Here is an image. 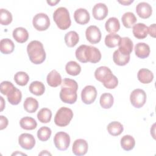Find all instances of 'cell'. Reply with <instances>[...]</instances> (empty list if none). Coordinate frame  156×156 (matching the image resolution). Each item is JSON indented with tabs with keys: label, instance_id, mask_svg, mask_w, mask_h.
Wrapping results in <instances>:
<instances>
[{
	"label": "cell",
	"instance_id": "obj_1",
	"mask_svg": "<svg viewBox=\"0 0 156 156\" xmlns=\"http://www.w3.org/2000/svg\"><path fill=\"white\" fill-rule=\"evenodd\" d=\"M78 84L73 79L65 78L61 83L60 98L62 102L69 104H74L77 101V90Z\"/></svg>",
	"mask_w": 156,
	"mask_h": 156
},
{
	"label": "cell",
	"instance_id": "obj_2",
	"mask_svg": "<svg viewBox=\"0 0 156 156\" xmlns=\"http://www.w3.org/2000/svg\"><path fill=\"white\" fill-rule=\"evenodd\" d=\"M76 58L82 63L88 62L92 63L99 62L101 59L100 51L96 47L82 44L76 50Z\"/></svg>",
	"mask_w": 156,
	"mask_h": 156
},
{
	"label": "cell",
	"instance_id": "obj_3",
	"mask_svg": "<svg viewBox=\"0 0 156 156\" xmlns=\"http://www.w3.org/2000/svg\"><path fill=\"white\" fill-rule=\"evenodd\" d=\"M94 77L108 89H113L118 84L117 77L113 74L110 69L107 66H102L98 68L94 72Z\"/></svg>",
	"mask_w": 156,
	"mask_h": 156
},
{
	"label": "cell",
	"instance_id": "obj_4",
	"mask_svg": "<svg viewBox=\"0 0 156 156\" xmlns=\"http://www.w3.org/2000/svg\"><path fill=\"white\" fill-rule=\"evenodd\" d=\"M27 52L30 60L35 65L41 64L45 60V51L43 44L38 40H33L28 44Z\"/></svg>",
	"mask_w": 156,
	"mask_h": 156
},
{
	"label": "cell",
	"instance_id": "obj_5",
	"mask_svg": "<svg viewBox=\"0 0 156 156\" xmlns=\"http://www.w3.org/2000/svg\"><path fill=\"white\" fill-rule=\"evenodd\" d=\"M53 19L57 26L61 30L68 29L71 24L69 13L67 9L63 7H58L54 11Z\"/></svg>",
	"mask_w": 156,
	"mask_h": 156
},
{
	"label": "cell",
	"instance_id": "obj_6",
	"mask_svg": "<svg viewBox=\"0 0 156 156\" xmlns=\"http://www.w3.org/2000/svg\"><path fill=\"white\" fill-rule=\"evenodd\" d=\"M73 117V112L71 109L62 107L58 110L55 117L54 122L59 127H65L68 126Z\"/></svg>",
	"mask_w": 156,
	"mask_h": 156
},
{
	"label": "cell",
	"instance_id": "obj_7",
	"mask_svg": "<svg viewBox=\"0 0 156 156\" xmlns=\"http://www.w3.org/2000/svg\"><path fill=\"white\" fill-rule=\"evenodd\" d=\"M32 24L36 30L44 31L49 28L50 26V20L46 13H39L34 16Z\"/></svg>",
	"mask_w": 156,
	"mask_h": 156
},
{
	"label": "cell",
	"instance_id": "obj_8",
	"mask_svg": "<svg viewBox=\"0 0 156 156\" xmlns=\"http://www.w3.org/2000/svg\"><path fill=\"white\" fill-rule=\"evenodd\" d=\"M130 100L132 105L134 107L140 108L142 107L146 103V94L142 89H135L130 93Z\"/></svg>",
	"mask_w": 156,
	"mask_h": 156
},
{
	"label": "cell",
	"instance_id": "obj_9",
	"mask_svg": "<svg viewBox=\"0 0 156 156\" xmlns=\"http://www.w3.org/2000/svg\"><path fill=\"white\" fill-rule=\"evenodd\" d=\"M54 143L57 149L60 151H65L70 144V136L66 132H58L54 136Z\"/></svg>",
	"mask_w": 156,
	"mask_h": 156
},
{
	"label": "cell",
	"instance_id": "obj_10",
	"mask_svg": "<svg viewBox=\"0 0 156 156\" xmlns=\"http://www.w3.org/2000/svg\"><path fill=\"white\" fill-rule=\"evenodd\" d=\"M97 96L96 88L92 85H87L83 88L81 92V99L85 104H91L94 102Z\"/></svg>",
	"mask_w": 156,
	"mask_h": 156
},
{
	"label": "cell",
	"instance_id": "obj_11",
	"mask_svg": "<svg viewBox=\"0 0 156 156\" xmlns=\"http://www.w3.org/2000/svg\"><path fill=\"white\" fill-rule=\"evenodd\" d=\"M87 40L91 44H96L101 40V32L100 29L96 26H90L85 31Z\"/></svg>",
	"mask_w": 156,
	"mask_h": 156
},
{
	"label": "cell",
	"instance_id": "obj_12",
	"mask_svg": "<svg viewBox=\"0 0 156 156\" xmlns=\"http://www.w3.org/2000/svg\"><path fill=\"white\" fill-rule=\"evenodd\" d=\"M18 143L22 148L26 150H30L35 145V140L32 135L24 133L20 135L18 138Z\"/></svg>",
	"mask_w": 156,
	"mask_h": 156
},
{
	"label": "cell",
	"instance_id": "obj_13",
	"mask_svg": "<svg viewBox=\"0 0 156 156\" xmlns=\"http://www.w3.org/2000/svg\"><path fill=\"white\" fill-rule=\"evenodd\" d=\"M88 149V143L83 139H77L75 140L72 147L73 154L77 156L85 155L87 152Z\"/></svg>",
	"mask_w": 156,
	"mask_h": 156
},
{
	"label": "cell",
	"instance_id": "obj_14",
	"mask_svg": "<svg viewBox=\"0 0 156 156\" xmlns=\"http://www.w3.org/2000/svg\"><path fill=\"white\" fill-rule=\"evenodd\" d=\"M133 47V44L130 38L125 37L121 38L118 44V50L123 55H130V54L132 52Z\"/></svg>",
	"mask_w": 156,
	"mask_h": 156
},
{
	"label": "cell",
	"instance_id": "obj_15",
	"mask_svg": "<svg viewBox=\"0 0 156 156\" xmlns=\"http://www.w3.org/2000/svg\"><path fill=\"white\" fill-rule=\"evenodd\" d=\"M136 12L137 15L143 19L149 18L152 13L151 5L146 2H141L136 5Z\"/></svg>",
	"mask_w": 156,
	"mask_h": 156
},
{
	"label": "cell",
	"instance_id": "obj_16",
	"mask_svg": "<svg viewBox=\"0 0 156 156\" xmlns=\"http://www.w3.org/2000/svg\"><path fill=\"white\" fill-rule=\"evenodd\" d=\"M108 8L104 3H98L94 5L92 10L93 17L97 20H102L108 15Z\"/></svg>",
	"mask_w": 156,
	"mask_h": 156
},
{
	"label": "cell",
	"instance_id": "obj_17",
	"mask_svg": "<svg viewBox=\"0 0 156 156\" xmlns=\"http://www.w3.org/2000/svg\"><path fill=\"white\" fill-rule=\"evenodd\" d=\"M74 18L77 23L79 24L84 25L89 22L90 16L87 10L85 9L80 8L74 12Z\"/></svg>",
	"mask_w": 156,
	"mask_h": 156
},
{
	"label": "cell",
	"instance_id": "obj_18",
	"mask_svg": "<svg viewBox=\"0 0 156 156\" xmlns=\"http://www.w3.org/2000/svg\"><path fill=\"white\" fill-rule=\"evenodd\" d=\"M132 32L135 38L138 39H144L147 35L148 27L143 23H137L133 25Z\"/></svg>",
	"mask_w": 156,
	"mask_h": 156
},
{
	"label": "cell",
	"instance_id": "obj_19",
	"mask_svg": "<svg viewBox=\"0 0 156 156\" xmlns=\"http://www.w3.org/2000/svg\"><path fill=\"white\" fill-rule=\"evenodd\" d=\"M13 38L20 43H23L27 41L29 38V33L27 30L22 27L15 29L12 33Z\"/></svg>",
	"mask_w": 156,
	"mask_h": 156
},
{
	"label": "cell",
	"instance_id": "obj_20",
	"mask_svg": "<svg viewBox=\"0 0 156 156\" xmlns=\"http://www.w3.org/2000/svg\"><path fill=\"white\" fill-rule=\"evenodd\" d=\"M150 47L144 43H138L135 46V55L140 58H145L149 55Z\"/></svg>",
	"mask_w": 156,
	"mask_h": 156
},
{
	"label": "cell",
	"instance_id": "obj_21",
	"mask_svg": "<svg viewBox=\"0 0 156 156\" xmlns=\"http://www.w3.org/2000/svg\"><path fill=\"white\" fill-rule=\"evenodd\" d=\"M46 80L48 84L52 87H57L62 83V77L55 70H52L47 76Z\"/></svg>",
	"mask_w": 156,
	"mask_h": 156
},
{
	"label": "cell",
	"instance_id": "obj_22",
	"mask_svg": "<svg viewBox=\"0 0 156 156\" xmlns=\"http://www.w3.org/2000/svg\"><path fill=\"white\" fill-rule=\"evenodd\" d=\"M137 77L138 80L142 83H149L154 79V74L149 69L141 68L138 72Z\"/></svg>",
	"mask_w": 156,
	"mask_h": 156
},
{
	"label": "cell",
	"instance_id": "obj_23",
	"mask_svg": "<svg viewBox=\"0 0 156 156\" xmlns=\"http://www.w3.org/2000/svg\"><path fill=\"white\" fill-rule=\"evenodd\" d=\"M106 30L111 34H115L120 29V24L118 18L111 17L108 18L105 24Z\"/></svg>",
	"mask_w": 156,
	"mask_h": 156
},
{
	"label": "cell",
	"instance_id": "obj_24",
	"mask_svg": "<svg viewBox=\"0 0 156 156\" xmlns=\"http://www.w3.org/2000/svg\"><path fill=\"white\" fill-rule=\"evenodd\" d=\"M15 49V44L12 40L9 38L2 39L0 41V51L2 54H11Z\"/></svg>",
	"mask_w": 156,
	"mask_h": 156
},
{
	"label": "cell",
	"instance_id": "obj_25",
	"mask_svg": "<svg viewBox=\"0 0 156 156\" xmlns=\"http://www.w3.org/2000/svg\"><path fill=\"white\" fill-rule=\"evenodd\" d=\"M7 100L12 105H18L21 101L22 94L20 90L15 88L7 95Z\"/></svg>",
	"mask_w": 156,
	"mask_h": 156
},
{
	"label": "cell",
	"instance_id": "obj_26",
	"mask_svg": "<svg viewBox=\"0 0 156 156\" xmlns=\"http://www.w3.org/2000/svg\"><path fill=\"white\" fill-rule=\"evenodd\" d=\"M23 107L24 110L28 113H34L38 108V102L37 99L34 98H27L24 102Z\"/></svg>",
	"mask_w": 156,
	"mask_h": 156
},
{
	"label": "cell",
	"instance_id": "obj_27",
	"mask_svg": "<svg viewBox=\"0 0 156 156\" xmlns=\"http://www.w3.org/2000/svg\"><path fill=\"white\" fill-rule=\"evenodd\" d=\"M64 39L66 46L69 48H73L78 43L79 37L76 32L69 31L65 34Z\"/></svg>",
	"mask_w": 156,
	"mask_h": 156
},
{
	"label": "cell",
	"instance_id": "obj_28",
	"mask_svg": "<svg viewBox=\"0 0 156 156\" xmlns=\"http://www.w3.org/2000/svg\"><path fill=\"white\" fill-rule=\"evenodd\" d=\"M107 129L108 132L112 136H118L123 132L124 127L119 122L113 121L108 124Z\"/></svg>",
	"mask_w": 156,
	"mask_h": 156
},
{
	"label": "cell",
	"instance_id": "obj_29",
	"mask_svg": "<svg viewBox=\"0 0 156 156\" xmlns=\"http://www.w3.org/2000/svg\"><path fill=\"white\" fill-rule=\"evenodd\" d=\"M135 145V141L133 136L129 135L123 136L121 139V147L126 151H131Z\"/></svg>",
	"mask_w": 156,
	"mask_h": 156
},
{
	"label": "cell",
	"instance_id": "obj_30",
	"mask_svg": "<svg viewBox=\"0 0 156 156\" xmlns=\"http://www.w3.org/2000/svg\"><path fill=\"white\" fill-rule=\"evenodd\" d=\"M136 18L133 13L130 12H126L121 18V21L124 26L126 28H131L136 22Z\"/></svg>",
	"mask_w": 156,
	"mask_h": 156
},
{
	"label": "cell",
	"instance_id": "obj_31",
	"mask_svg": "<svg viewBox=\"0 0 156 156\" xmlns=\"http://www.w3.org/2000/svg\"><path fill=\"white\" fill-rule=\"evenodd\" d=\"M113 60L117 65L124 66L129 63L130 55H123L118 50H116L113 54Z\"/></svg>",
	"mask_w": 156,
	"mask_h": 156
},
{
	"label": "cell",
	"instance_id": "obj_32",
	"mask_svg": "<svg viewBox=\"0 0 156 156\" xmlns=\"http://www.w3.org/2000/svg\"><path fill=\"white\" fill-rule=\"evenodd\" d=\"M20 126L24 130H34L37 127V123L32 117L26 116L20 119Z\"/></svg>",
	"mask_w": 156,
	"mask_h": 156
},
{
	"label": "cell",
	"instance_id": "obj_33",
	"mask_svg": "<svg viewBox=\"0 0 156 156\" xmlns=\"http://www.w3.org/2000/svg\"><path fill=\"white\" fill-rule=\"evenodd\" d=\"M29 89L32 94L36 96H41L44 93L45 87L41 82L34 81L30 84Z\"/></svg>",
	"mask_w": 156,
	"mask_h": 156
},
{
	"label": "cell",
	"instance_id": "obj_34",
	"mask_svg": "<svg viewBox=\"0 0 156 156\" xmlns=\"http://www.w3.org/2000/svg\"><path fill=\"white\" fill-rule=\"evenodd\" d=\"M99 102L103 108L108 109L112 107L114 102V98L112 94L105 93L101 96Z\"/></svg>",
	"mask_w": 156,
	"mask_h": 156
},
{
	"label": "cell",
	"instance_id": "obj_35",
	"mask_svg": "<svg viewBox=\"0 0 156 156\" xmlns=\"http://www.w3.org/2000/svg\"><path fill=\"white\" fill-rule=\"evenodd\" d=\"M65 69L68 74L76 76L80 74L81 71V67L76 62L69 61L66 64Z\"/></svg>",
	"mask_w": 156,
	"mask_h": 156
},
{
	"label": "cell",
	"instance_id": "obj_36",
	"mask_svg": "<svg viewBox=\"0 0 156 156\" xmlns=\"http://www.w3.org/2000/svg\"><path fill=\"white\" fill-rule=\"evenodd\" d=\"M121 37L116 34H110L105 38V44L110 48H115L118 46Z\"/></svg>",
	"mask_w": 156,
	"mask_h": 156
},
{
	"label": "cell",
	"instance_id": "obj_37",
	"mask_svg": "<svg viewBox=\"0 0 156 156\" xmlns=\"http://www.w3.org/2000/svg\"><path fill=\"white\" fill-rule=\"evenodd\" d=\"M52 118V112L48 108H41L37 113V118L42 123H48L51 121Z\"/></svg>",
	"mask_w": 156,
	"mask_h": 156
},
{
	"label": "cell",
	"instance_id": "obj_38",
	"mask_svg": "<svg viewBox=\"0 0 156 156\" xmlns=\"http://www.w3.org/2000/svg\"><path fill=\"white\" fill-rule=\"evenodd\" d=\"M29 80L28 74L23 71L17 72L14 76V80L15 83L20 86L26 85Z\"/></svg>",
	"mask_w": 156,
	"mask_h": 156
},
{
	"label": "cell",
	"instance_id": "obj_39",
	"mask_svg": "<svg viewBox=\"0 0 156 156\" xmlns=\"http://www.w3.org/2000/svg\"><path fill=\"white\" fill-rule=\"evenodd\" d=\"M12 21V13L6 9H0V23L2 25H9Z\"/></svg>",
	"mask_w": 156,
	"mask_h": 156
},
{
	"label": "cell",
	"instance_id": "obj_40",
	"mask_svg": "<svg viewBox=\"0 0 156 156\" xmlns=\"http://www.w3.org/2000/svg\"><path fill=\"white\" fill-rule=\"evenodd\" d=\"M51 129L46 126L41 127L37 131V137L41 141H46L49 140L51 135Z\"/></svg>",
	"mask_w": 156,
	"mask_h": 156
},
{
	"label": "cell",
	"instance_id": "obj_41",
	"mask_svg": "<svg viewBox=\"0 0 156 156\" xmlns=\"http://www.w3.org/2000/svg\"><path fill=\"white\" fill-rule=\"evenodd\" d=\"M14 88L15 86L10 82L3 81L1 83L0 90L1 93L4 95L7 96Z\"/></svg>",
	"mask_w": 156,
	"mask_h": 156
},
{
	"label": "cell",
	"instance_id": "obj_42",
	"mask_svg": "<svg viewBox=\"0 0 156 156\" xmlns=\"http://www.w3.org/2000/svg\"><path fill=\"white\" fill-rule=\"evenodd\" d=\"M9 124V121L7 118L2 115L0 116V129L3 130L5 129Z\"/></svg>",
	"mask_w": 156,
	"mask_h": 156
},
{
	"label": "cell",
	"instance_id": "obj_43",
	"mask_svg": "<svg viewBox=\"0 0 156 156\" xmlns=\"http://www.w3.org/2000/svg\"><path fill=\"white\" fill-rule=\"evenodd\" d=\"M148 32L152 37H155V24H152L149 26L148 27Z\"/></svg>",
	"mask_w": 156,
	"mask_h": 156
},
{
	"label": "cell",
	"instance_id": "obj_44",
	"mask_svg": "<svg viewBox=\"0 0 156 156\" xmlns=\"http://www.w3.org/2000/svg\"><path fill=\"white\" fill-rule=\"evenodd\" d=\"M118 2L123 5H129L133 2V1H118Z\"/></svg>",
	"mask_w": 156,
	"mask_h": 156
},
{
	"label": "cell",
	"instance_id": "obj_45",
	"mask_svg": "<svg viewBox=\"0 0 156 156\" xmlns=\"http://www.w3.org/2000/svg\"><path fill=\"white\" fill-rule=\"evenodd\" d=\"M59 2H60L59 0H57V1H47V3L49 4L51 6L55 5Z\"/></svg>",
	"mask_w": 156,
	"mask_h": 156
},
{
	"label": "cell",
	"instance_id": "obj_46",
	"mask_svg": "<svg viewBox=\"0 0 156 156\" xmlns=\"http://www.w3.org/2000/svg\"><path fill=\"white\" fill-rule=\"evenodd\" d=\"M0 99H1V111H2L5 107V101L2 96H0Z\"/></svg>",
	"mask_w": 156,
	"mask_h": 156
},
{
	"label": "cell",
	"instance_id": "obj_47",
	"mask_svg": "<svg viewBox=\"0 0 156 156\" xmlns=\"http://www.w3.org/2000/svg\"><path fill=\"white\" fill-rule=\"evenodd\" d=\"M51 155L49 152H48L47 151H43L41 153H40L39 154V155Z\"/></svg>",
	"mask_w": 156,
	"mask_h": 156
},
{
	"label": "cell",
	"instance_id": "obj_48",
	"mask_svg": "<svg viewBox=\"0 0 156 156\" xmlns=\"http://www.w3.org/2000/svg\"><path fill=\"white\" fill-rule=\"evenodd\" d=\"M16 154H22V155H26V154H23V153H13V154H12V155H16Z\"/></svg>",
	"mask_w": 156,
	"mask_h": 156
}]
</instances>
